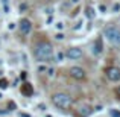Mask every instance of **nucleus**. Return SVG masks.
<instances>
[{
  "label": "nucleus",
  "mask_w": 120,
  "mask_h": 117,
  "mask_svg": "<svg viewBox=\"0 0 120 117\" xmlns=\"http://www.w3.org/2000/svg\"><path fill=\"white\" fill-rule=\"evenodd\" d=\"M93 52H94V53H97V55L102 52V40H100V38L96 41V46H93Z\"/></svg>",
  "instance_id": "10"
},
{
  "label": "nucleus",
  "mask_w": 120,
  "mask_h": 117,
  "mask_svg": "<svg viewBox=\"0 0 120 117\" xmlns=\"http://www.w3.org/2000/svg\"><path fill=\"white\" fill-rule=\"evenodd\" d=\"M68 73H70V76L73 79H76V81H84L87 78V73H85V70L82 67H70Z\"/></svg>",
  "instance_id": "5"
},
{
  "label": "nucleus",
  "mask_w": 120,
  "mask_h": 117,
  "mask_svg": "<svg viewBox=\"0 0 120 117\" xmlns=\"http://www.w3.org/2000/svg\"><path fill=\"white\" fill-rule=\"evenodd\" d=\"M34 56L38 62H49L53 58V47L47 41H40L34 47Z\"/></svg>",
  "instance_id": "1"
},
{
  "label": "nucleus",
  "mask_w": 120,
  "mask_h": 117,
  "mask_svg": "<svg viewBox=\"0 0 120 117\" xmlns=\"http://www.w3.org/2000/svg\"><path fill=\"white\" fill-rule=\"evenodd\" d=\"M82 49H79V47H70V49L67 50V56L70 59H81L82 58Z\"/></svg>",
  "instance_id": "7"
},
{
  "label": "nucleus",
  "mask_w": 120,
  "mask_h": 117,
  "mask_svg": "<svg viewBox=\"0 0 120 117\" xmlns=\"http://www.w3.org/2000/svg\"><path fill=\"white\" fill-rule=\"evenodd\" d=\"M6 87H8V81H6V79H0V88L5 90Z\"/></svg>",
  "instance_id": "11"
},
{
  "label": "nucleus",
  "mask_w": 120,
  "mask_h": 117,
  "mask_svg": "<svg viewBox=\"0 0 120 117\" xmlns=\"http://www.w3.org/2000/svg\"><path fill=\"white\" fill-rule=\"evenodd\" d=\"M90 113H91V108H90V106H87V105H84V106H81V108H79V116H82V117H87Z\"/></svg>",
  "instance_id": "9"
},
{
  "label": "nucleus",
  "mask_w": 120,
  "mask_h": 117,
  "mask_svg": "<svg viewBox=\"0 0 120 117\" xmlns=\"http://www.w3.org/2000/svg\"><path fill=\"white\" fill-rule=\"evenodd\" d=\"M78 2H79V0H71V2H70V3H71V5H76V3H78Z\"/></svg>",
  "instance_id": "14"
},
{
  "label": "nucleus",
  "mask_w": 120,
  "mask_h": 117,
  "mask_svg": "<svg viewBox=\"0 0 120 117\" xmlns=\"http://www.w3.org/2000/svg\"><path fill=\"white\" fill-rule=\"evenodd\" d=\"M111 116L112 117H120V111H117V109H111Z\"/></svg>",
  "instance_id": "12"
},
{
  "label": "nucleus",
  "mask_w": 120,
  "mask_h": 117,
  "mask_svg": "<svg viewBox=\"0 0 120 117\" xmlns=\"http://www.w3.org/2000/svg\"><path fill=\"white\" fill-rule=\"evenodd\" d=\"M103 35H105L106 41H109L114 46H120V29L117 26H108L103 30Z\"/></svg>",
  "instance_id": "3"
},
{
  "label": "nucleus",
  "mask_w": 120,
  "mask_h": 117,
  "mask_svg": "<svg viewBox=\"0 0 120 117\" xmlns=\"http://www.w3.org/2000/svg\"><path fill=\"white\" fill-rule=\"evenodd\" d=\"M105 75L111 82H119L120 81V67H108L105 70Z\"/></svg>",
  "instance_id": "4"
},
{
  "label": "nucleus",
  "mask_w": 120,
  "mask_h": 117,
  "mask_svg": "<svg viewBox=\"0 0 120 117\" xmlns=\"http://www.w3.org/2000/svg\"><path fill=\"white\" fill-rule=\"evenodd\" d=\"M18 29H20V32L23 35H27L30 32V29H32V23H30L29 18H21L20 23H18Z\"/></svg>",
  "instance_id": "6"
},
{
  "label": "nucleus",
  "mask_w": 120,
  "mask_h": 117,
  "mask_svg": "<svg viewBox=\"0 0 120 117\" xmlns=\"http://www.w3.org/2000/svg\"><path fill=\"white\" fill-rule=\"evenodd\" d=\"M21 93L26 94V96H30V94L34 93V90H32V87H30V84H23V85H21Z\"/></svg>",
  "instance_id": "8"
},
{
  "label": "nucleus",
  "mask_w": 120,
  "mask_h": 117,
  "mask_svg": "<svg viewBox=\"0 0 120 117\" xmlns=\"http://www.w3.org/2000/svg\"><path fill=\"white\" fill-rule=\"evenodd\" d=\"M52 102L55 106H58L61 109H68L71 106V103H73V99H71L70 94L59 91V93H55L52 96Z\"/></svg>",
  "instance_id": "2"
},
{
  "label": "nucleus",
  "mask_w": 120,
  "mask_h": 117,
  "mask_svg": "<svg viewBox=\"0 0 120 117\" xmlns=\"http://www.w3.org/2000/svg\"><path fill=\"white\" fill-rule=\"evenodd\" d=\"M2 3H3V6H5V9L8 11V0H2Z\"/></svg>",
  "instance_id": "13"
}]
</instances>
